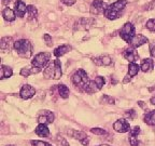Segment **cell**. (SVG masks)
Returning <instances> with one entry per match:
<instances>
[{
    "label": "cell",
    "instance_id": "1",
    "mask_svg": "<svg viewBox=\"0 0 155 146\" xmlns=\"http://www.w3.org/2000/svg\"><path fill=\"white\" fill-rule=\"evenodd\" d=\"M126 5H127V0H117L112 5H108V8H107L104 13V16L109 19H119Z\"/></svg>",
    "mask_w": 155,
    "mask_h": 146
},
{
    "label": "cell",
    "instance_id": "17",
    "mask_svg": "<svg viewBox=\"0 0 155 146\" xmlns=\"http://www.w3.org/2000/svg\"><path fill=\"white\" fill-rule=\"evenodd\" d=\"M2 16L8 22H12V21L15 19V17H16V13H15L14 10L10 9V8H5L2 10Z\"/></svg>",
    "mask_w": 155,
    "mask_h": 146
},
{
    "label": "cell",
    "instance_id": "32",
    "mask_svg": "<svg viewBox=\"0 0 155 146\" xmlns=\"http://www.w3.org/2000/svg\"><path fill=\"white\" fill-rule=\"evenodd\" d=\"M56 142H57L61 146H69V144H68V142L66 141L65 137H63V136H61V135L56 136Z\"/></svg>",
    "mask_w": 155,
    "mask_h": 146
},
{
    "label": "cell",
    "instance_id": "3",
    "mask_svg": "<svg viewBox=\"0 0 155 146\" xmlns=\"http://www.w3.org/2000/svg\"><path fill=\"white\" fill-rule=\"evenodd\" d=\"M14 49L16 50L17 54L22 57H30L32 54V44L29 40L21 39L14 42Z\"/></svg>",
    "mask_w": 155,
    "mask_h": 146
},
{
    "label": "cell",
    "instance_id": "36",
    "mask_svg": "<svg viewBox=\"0 0 155 146\" xmlns=\"http://www.w3.org/2000/svg\"><path fill=\"white\" fill-rule=\"evenodd\" d=\"M125 115L129 120H133L134 118H135V116H136V112H135V109H129V110H127V112L125 113Z\"/></svg>",
    "mask_w": 155,
    "mask_h": 146
},
{
    "label": "cell",
    "instance_id": "6",
    "mask_svg": "<svg viewBox=\"0 0 155 146\" xmlns=\"http://www.w3.org/2000/svg\"><path fill=\"white\" fill-rule=\"evenodd\" d=\"M120 36L123 39L124 41H126L127 43H130L131 39L136 36L135 34V27L131 23H125L124 26L122 27L121 32H120Z\"/></svg>",
    "mask_w": 155,
    "mask_h": 146
},
{
    "label": "cell",
    "instance_id": "15",
    "mask_svg": "<svg viewBox=\"0 0 155 146\" xmlns=\"http://www.w3.org/2000/svg\"><path fill=\"white\" fill-rule=\"evenodd\" d=\"M14 11H15V13H16L17 16L23 17L27 13V7H26V5H25V3L23 2L22 0H16V1H15Z\"/></svg>",
    "mask_w": 155,
    "mask_h": 146
},
{
    "label": "cell",
    "instance_id": "25",
    "mask_svg": "<svg viewBox=\"0 0 155 146\" xmlns=\"http://www.w3.org/2000/svg\"><path fill=\"white\" fill-rule=\"evenodd\" d=\"M58 93H59V95H61L63 99H67V97H69L70 91H69V89H68L67 85H58Z\"/></svg>",
    "mask_w": 155,
    "mask_h": 146
},
{
    "label": "cell",
    "instance_id": "23",
    "mask_svg": "<svg viewBox=\"0 0 155 146\" xmlns=\"http://www.w3.org/2000/svg\"><path fill=\"white\" fill-rule=\"evenodd\" d=\"M40 71H41V69H40V68H37V67H34L32 69L29 67H24V68H22V71H21V75H22L23 77H29L31 74H37Z\"/></svg>",
    "mask_w": 155,
    "mask_h": 146
},
{
    "label": "cell",
    "instance_id": "19",
    "mask_svg": "<svg viewBox=\"0 0 155 146\" xmlns=\"http://www.w3.org/2000/svg\"><path fill=\"white\" fill-rule=\"evenodd\" d=\"M154 67V62H153L152 58H144L142 60V63H141V71H144V73H148V71H152V68Z\"/></svg>",
    "mask_w": 155,
    "mask_h": 146
},
{
    "label": "cell",
    "instance_id": "16",
    "mask_svg": "<svg viewBox=\"0 0 155 146\" xmlns=\"http://www.w3.org/2000/svg\"><path fill=\"white\" fill-rule=\"evenodd\" d=\"M93 62L97 66H109L112 64V58L109 55H101L99 57H94Z\"/></svg>",
    "mask_w": 155,
    "mask_h": 146
},
{
    "label": "cell",
    "instance_id": "31",
    "mask_svg": "<svg viewBox=\"0 0 155 146\" xmlns=\"http://www.w3.org/2000/svg\"><path fill=\"white\" fill-rule=\"evenodd\" d=\"M147 28L151 32H155V19H151L147 22Z\"/></svg>",
    "mask_w": 155,
    "mask_h": 146
},
{
    "label": "cell",
    "instance_id": "7",
    "mask_svg": "<svg viewBox=\"0 0 155 146\" xmlns=\"http://www.w3.org/2000/svg\"><path fill=\"white\" fill-rule=\"evenodd\" d=\"M104 83H106V79H104V77H101V76H97L94 80H92L90 82V85H88V87L86 88L85 92L90 93V94L91 93L97 92V91L100 90V89L104 87Z\"/></svg>",
    "mask_w": 155,
    "mask_h": 146
},
{
    "label": "cell",
    "instance_id": "4",
    "mask_svg": "<svg viewBox=\"0 0 155 146\" xmlns=\"http://www.w3.org/2000/svg\"><path fill=\"white\" fill-rule=\"evenodd\" d=\"M71 80H72V82L74 83L77 87L82 89L83 91L86 90V88L88 87V85H90V82H91L87 74L85 73L83 69H78V71L72 75Z\"/></svg>",
    "mask_w": 155,
    "mask_h": 146
},
{
    "label": "cell",
    "instance_id": "29",
    "mask_svg": "<svg viewBox=\"0 0 155 146\" xmlns=\"http://www.w3.org/2000/svg\"><path fill=\"white\" fill-rule=\"evenodd\" d=\"M30 143L32 146H52L50 143H46L44 141H38V140H32Z\"/></svg>",
    "mask_w": 155,
    "mask_h": 146
},
{
    "label": "cell",
    "instance_id": "14",
    "mask_svg": "<svg viewBox=\"0 0 155 146\" xmlns=\"http://www.w3.org/2000/svg\"><path fill=\"white\" fill-rule=\"evenodd\" d=\"M123 56L130 63H135L137 60H139V54L136 52V49L131 48V47L129 49H127V50H125Z\"/></svg>",
    "mask_w": 155,
    "mask_h": 146
},
{
    "label": "cell",
    "instance_id": "9",
    "mask_svg": "<svg viewBox=\"0 0 155 146\" xmlns=\"http://www.w3.org/2000/svg\"><path fill=\"white\" fill-rule=\"evenodd\" d=\"M113 129L119 133H126L130 131V126L127 119H119L113 123Z\"/></svg>",
    "mask_w": 155,
    "mask_h": 146
},
{
    "label": "cell",
    "instance_id": "22",
    "mask_svg": "<svg viewBox=\"0 0 155 146\" xmlns=\"http://www.w3.org/2000/svg\"><path fill=\"white\" fill-rule=\"evenodd\" d=\"M143 120H144L145 123L149 124V126H155V109L147 113V114L144 115Z\"/></svg>",
    "mask_w": 155,
    "mask_h": 146
},
{
    "label": "cell",
    "instance_id": "41",
    "mask_svg": "<svg viewBox=\"0 0 155 146\" xmlns=\"http://www.w3.org/2000/svg\"><path fill=\"white\" fill-rule=\"evenodd\" d=\"M10 2V0H2V5H8V3Z\"/></svg>",
    "mask_w": 155,
    "mask_h": 146
},
{
    "label": "cell",
    "instance_id": "13",
    "mask_svg": "<svg viewBox=\"0 0 155 146\" xmlns=\"http://www.w3.org/2000/svg\"><path fill=\"white\" fill-rule=\"evenodd\" d=\"M149 41V39L147 38V37H144L143 35H136L135 37H134L133 39H131V41H130V46H131V48H134V49H137V48H139V47H141L142 44H144V43H147V42Z\"/></svg>",
    "mask_w": 155,
    "mask_h": 146
},
{
    "label": "cell",
    "instance_id": "8",
    "mask_svg": "<svg viewBox=\"0 0 155 146\" xmlns=\"http://www.w3.org/2000/svg\"><path fill=\"white\" fill-rule=\"evenodd\" d=\"M107 8H108V5L106 2H104L101 0H94L91 5V14L98 15L100 13H104Z\"/></svg>",
    "mask_w": 155,
    "mask_h": 146
},
{
    "label": "cell",
    "instance_id": "21",
    "mask_svg": "<svg viewBox=\"0 0 155 146\" xmlns=\"http://www.w3.org/2000/svg\"><path fill=\"white\" fill-rule=\"evenodd\" d=\"M71 47L68 46V44H64V46H61L58 47V48H56L55 50H54V55L56 56V57H61V56H63L64 54H66L67 52H69L71 50Z\"/></svg>",
    "mask_w": 155,
    "mask_h": 146
},
{
    "label": "cell",
    "instance_id": "33",
    "mask_svg": "<svg viewBox=\"0 0 155 146\" xmlns=\"http://www.w3.org/2000/svg\"><path fill=\"white\" fill-rule=\"evenodd\" d=\"M129 143H130V146H138L139 141H138V139H137V136L129 135Z\"/></svg>",
    "mask_w": 155,
    "mask_h": 146
},
{
    "label": "cell",
    "instance_id": "43",
    "mask_svg": "<svg viewBox=\"0 0 155 146\" xmlns=\"http://www.w3.org/2000/svg\"><path fill=\"white\" fill-rule=\"evenodd\" d=\"M7 146H15V145H7Z\"/></svg>",
    "mask_w": 155,
    "mask_h": 146
},
{
    "label": "cell",
    "instance_id": "18",
    "mask_svg": "<svg viewBox=\"0 0 155 146\" xmlns=\"http://www.w3.org/2000/svg\"><path fill=\"white\" fill-rule=\"evenodd\" d=\"M12 43L13 42H12V38H11V37H3V38L1 39V42H0V48L5 52L10 51L11 48H12Z\"/></svg>",
    "mask_w": 155,
    "mask_h": 146
},
{
    "label": "cell",
    "instance_id": "28",
    "mask_svg": "<svg viewBox=\"0 0 155 146\" xmlns=\"http://www.w3.org/2000/svg\"><path fill=\"white\" fill-rule=\"evenodd\" d=\"M100 103H104V104H112L113 105L115 103V100H114L112 96H109V95L104 94V96L100 99Z\"/></svg>",
    "mask_w": 155,
    "mask_h": 146
},
{
    "label": "cell",
    "instance_id": "11",
    "mask_svg": "<svg viewBox=\"0 0 155 146\" xmlns=\"http://www.w3.org/2000/svg\"><path fill=\"white\" fill-rule=\"evenodd\" d=\"M68 134L71 135V137H73V139L79 140V141H80L84 146L88 145V143H90L88 136H87L86 133H84V132L77 131V130H70V131H68Z\"/></svg>",
    "mask_w": 155,
    "mask_h": 146
},
{
    "label": "cell",
    "instance_id": "40",
    "mask_svg": "<svg viewBox=\"0 0 155 146\" xmlns=\"http://www.w3.org/2000/svg\"><path fill=\"white\" fill-rule=\"evenodd\" d=\"M151 104L155 105V96H153L152 99H151Z\"/></svg>",
    "mask_w": 155,
    "mask_h": 146
},
{
    "label": "cell",
    "instance_id": "12",
    "mask_svg": "<svg viewBox=\"0 0 155 146\" xmlns=\"http://www.w3.org/2000/svg\"><path fill=\"white\" fill-rule=\"evenodd\" d=\"M35 94H36V89L30 85H24L21 89V92H19L21 97L24 100H28V99L34 96Z\"/></svg>",
    "mask_w": 155,
    "mask_h": 146
},
{
    "label": "cell",
    "instance_id": "5",
    "mask_svg": "<svg viewBox=\"0 0 155 146\" xmlns=\"http://www.w3.org/2000/svg\"><path fill=\"white\" fill-rule=\"evenodd\" d=\"M50 58H51V53H48V52H40V53H38L34 57V60L31 61V64L34 67L42 69V68H44L45 66L48 65Z\"/></svg>",
    "mask_w": 155,
    "mask_h": 146
},
{
    "label": "cell",
    "instance_id": "37",
    "mask_svg": "<svg viewBox=\"0 0 155 146\" xmlns=\"http://www.w3.org/2000/svg\"><path fill=\"white\" fill-rule=\"evenodd\" d=\"M150 54L152 57H155V42L150 43Z\"/></svg>",
    "mask_w": 155,
    "mask_h": 146
},
{
    "label": "cell",
    "instance_id": "26",
    "mask_svg": "<svg viewBox=\"0 0 155 146\" xmlns=\"http://www.w3.org/2000/svg\"><path fill=\"white\" fill-rule=\"evenodd\" d=\"M139 69H140V66L138 65L137 63H129L128 65V75L130 77H134L138 74Z\"/></svg>",
    "mask_w": 155,
    "mask_h": 146
},
{
    "label": "cell",
    "instance_id": "10",
    "mask_svg": "<svg viewBox=\"0 0 155 146\" xmlns=\"http://www.w3.org/2000/svg\"><path fill=\"white\" fill-rule=\"evenodd\" d=\"M54 114L50 110H41L38 117V122L42 124H50L54 121Z\"/></svg>",
    "mask_w": 155,
    "mask_h": 146
},
{
    "label": "cell",
    "instance_id": "42",
    "mask_svg": "<svg viewBox=\"0 0 155 146\" xmlns=\"http://www.w3.org/2000/svg\"><path fill=\"white\" fill-rule=\"evenodd\" d=\"M98 146H111V145H108V144H101V145H98Z\"/></svg>",
    "mask_w": 155,
    "mask_h": 146
},
{
    "label": "cell",
    "instance_id": "39",
    "mask_svg": "<svg viewBox=\"0 0 155 146\" xmlns=\"http://www.w3.org/2000/svg\"><path fill=\"white\" fill-rule=\"evenodd\" d=\"M130 79H131V77L129 75H127L125 77V79H124L123 80V83H127V82H129V81H130Z\"/></svg>",
    "mask_w": 155,
    "mask_h": 146
},
{
    "label": "cell",
    "instance_id": "34",
    "mask_svg": "<svg viewBox=\"0 0 155 146\" xmlns=\"http://www.w3.org/2000/svg\"><path fill=\"white\" fill-rule=\"evenodd\" d=\"M140 133V128L139 127H134L131 128L130 131H129V135H134V136H138V134Z\"/></svg>",
    "mask_w": 155,
    "mask_h": 146
},
{
    "label": "cell",
    "instance_id": "20",
    "mask_svg": "<svg viewBox=\"0 0 155 146\" xmlns=\"http://www.w3.org/2000/svg\"><path fill=\"white\" fill-rule=\"evenodd\" d=\"M35 132H36L37 135H39V136H43V137H45V136H48V135H50V130H48V128L46 127V124L39 123V126L36 128Z\"/></svg>",
    "mask_w": 155,
    "mask_h": 146
},
{
    "label": "cell",
    "instance_id": "30",
    "mask_svg": "<svg viewBox=\"0 0 155 146\" xmlns=\"http://www.w3.org/2000/svg\"><path fill=\"white\" fill-rule=\"evenodd\" d=\"M91 132L96 134V135H104V134L107 133L106 130L101 129V128H92V129H91Z\"/></svg>",
    "mask_w": 155,
    "mask_h": 146
},
{
    "label": "cell",
    "instance_id": "35",
    "mask_svg": "<svg viewBox=\"0 0 155 146\" xmlns=\"http://www.w3.org/2000/svg\"><path fill=\"white\" fill-rule=\"evenodd\" d=\"M43 39L45 40V42H46V46L48 47H52L53 46V40H52V37L50 36L48 34H45L43 36Z\"/></svg>",
    "mask_w": 155,
    "mask_h": 146
},
{
    "label": "cell",
    "instance_id": "38",
    "mask_svg": "<svg viewBox=\"0 0 155 146\" xmlns=\"http://www.w3.org/2000/svg\"><path fill=\"white\" fill-rule=\"evenodd\" d=\"M61 2L65 3L66 5H69V7H71V5H73L75 3V0H61Z\"/></svg>",
    "mask_w": 155,
    "mask_h": 146
},
{
    "label": "cell",
    "instance_id": "2",
    "mask_svg": "<svg viewBox=\"0 0 155 146\" xmlns=\"http://www.w3.org/2000/svg\"><path fill=\"white\" fill-rule=\"evenodd\" d=\"M43 75L46 79H59L63 75L61 71V63L59 60H54L53 62L48 63V65L44 68Z\"/></svg>",
    "mask_w": 155,
    "mask_h": 146
},
{
    "label": "cell",
    "instance_id": "27",
    "mask_svg": "<svg viewBox=\"0 0 155 146\" xmlns=\"http://www.w3.org/2000/svg\"><path fill=\"white\" fill-rule=\"evenodd\" d=\"M13 74L12 71V68L9 67V66H5V65H2L1 66V79H5V78H9L11 77Z\"/></svg>",
    "mask_w": 155,
    "mask_h": 146
},
{
    "label": "cell",
    "instance_id": "24",
    "mask_svg": "<svg viewBox=\"0 0 155 146\" xmlns=\"http://www.w3.org/2000/svg\"><path fill=\"white\" fill-rule=\"evenodd\" d=\"M27 16H28L29 21L35 19L38 16V11L34 5H27Z\"/></svg>",
    "mask_w": 155,
    "mask_h": 146
}]
</instances>
